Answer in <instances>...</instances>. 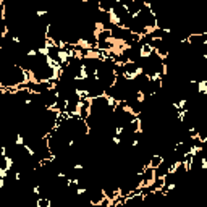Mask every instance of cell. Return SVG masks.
Masks as SVG:
<instances>
[{"label":"cell","mask_w":207,"mask_h":207,"mask_svg":"<svg viewBox=\"0 0 207 207\" xmlns=\"http://www.w3.org/2000/svg\"><path fill=\"white\" fill-rule=\"evenodd\" d=\"M164 160H165V159H164V155H162V154H154L152 157L149 159V165H147V167H150V168L155 170V168H159V167L164 164Z\"/></svg>","instance_id":"cell-3"},{"label":"cell","mask_w":207,"mask_h":207,"mask_svg":"<svg viewBox=\"0 0 207 207\" xmlns=\"http://www.w3.org/2000/svg\"><path fill=\"white\" fill-rule=\"evenodd\" d=\"M165 188V178H155V181L149 186V191H164Z\"/></svg>","instance_id":"cell-4"},{"label":"cell","mask_w":207,"mask_h":207,"mask_svg":"<svg viewBox=\"0 0 207 207\" xmlns=\"http://www.w3.org/2000/svg\"><path fill=\"white\" fill-rule=\"evenodd\" d=\"M155 170L150 168V167H146L144 172H142V180H144V188H149L150 185L155 181Z\"/></svg>","instance_id":"cell-1"},{"label":"cell","mask_w":207,"mask_h":207,"mask_svg":"<svg viewBox=\"0 0 207 207\" xmlns=\"http://www.w3.org/2000/svg\"><path fill=\"white\" fill-rule=\"evenodd\" d=\"M15 159L11 157V155H0V168L2 170H7V172H10L11 168L15 167Z\"/></svg>","instance_id":"cell-2"}]
</instances>
